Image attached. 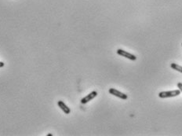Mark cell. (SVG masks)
<instances>
[{
	"instance_id": "obj_1",
	"label": "cell",
	"mask_w": 182,
	"mask_h": 136,
	"mask_svg": "<svg viewBox=\"0 0 182 136\" xmlns=\"http://www.w3.org/2000/svg\"><path fill=\"white\" fill-rule=\"evenodd\" d=\"M180 90H174V91H162L158 94V97L161 98H173L180 95Z\"/></svg>"
},
{
	"instance_id": "obj_2",
	"label": "cell",
	"mask_w": 182,
	"mask_h": 136,
	"mask_svg": "<svg viewBox=\"0 0 182 136\" xmlns=\"http://www.w3.org/2000/svg\"><path fill=\"white\" fill-rule=\"evenodd\" d=\"M117 54H118L119 55H120V56L127 58L130 59V60L131 61H135L137 59V57L133 55V54H130V53L125 51V50H121V49H118V50H117Z\"/></svg>"
},
{
	"instance_id": "obj_3",
	"label": "cell",
	"mask_w": 182,
	"mask_h": 136,
	"mask_svg": "<svg viewBox=\"0 0 182 136\" xmlns=\"http://www.w3.org/2000/svg\"><path fill=\"white\" fill-rule=\"evenodd\" d=\"M108 92H109L111 95H114V96H116V97L119 98H121V99H122V100H127V98H128V96H127V95H125V94L120 92L119 91L116 90V89L110 88L109 91H108Z\"/></svg>"
},
{
	"instance_id": "obj_4",
	"label": "cell",
	"mask_w": 182,
	"mask_h": 136,
	"mask_svg": "<svg viewBox=\"0 0 182 136\" xmlns=\"http://www.w3.org/2000/svg\"><path fill=\"white\" fill-rule=\"evenodd\" d=\"M97 92L95 91H92L91 93H90L89 95H87L86 96H85L84 98H83L81 99V103L82 104H86L87 102H90L91 100H93L94 98L97 97Z\"/></svg>"
},
{
	"instance_id": "obj_5",
	"label": "cell",
	"mask_w": 182,
	"mask_h": 136,
	"mask_svg": "<svg viewBox=\"0 0 182 136\" xmlns=\"http://www.w3.org/2000/svg\"><path fill=\"white\" fill-rule=\"evenodd\" d=\"M57 105L65 114H69V113L71 112V109H70V108H69L66 104L64 103V102H62V101H58Z\"/></svg>"
},
{
	"instance_id": "obj_6",
	"label": "cell",
	"mask_w": 182,
	"mask_h": 136,
	"mask_svg": "<svg viewBox=\"0 0 182 136\" xmlns=\"http://www.w3.org/2000/svg\"><path fill=\"white\" fill-rule=\"evenodd\" d=\"M170 67L173 69H174V70H176V71H178L182 73V66H181V65H178V64H176V63H172V64H170Z\"/></svg>"
},
{
	"instance_id": "obj_7",
	"label": "cell",
	"mask_w": 182,
	"mask_h": 136,
	"mask_svg": "<svg viewBox=\"0 0 182 136\" xmlns=\"http://www.w3.org/2000/svg\"><path fill=\"white\" fill-rule=\"evenodd\" d=\"M178 87L179 88V90L181 91V92H182V83H178Z\"/></svg>"
},
{
	"instance_id": "obj_8",
	"label": "cell",
	"mask_w": 182,
	"mask_h": 136,
	"mask_svg": "<svg viewBox=\"0 0 182 136\" xmlns=\"http://www.w3.org/2000/svg\"><path fill=\"white\" fill-rule=\"evenodd\" d=\"M4 65L5 64L2 61H0V68H2V67H4Z\"/></svg>"
},
{
	"instance_id": "obj_9",
	"label": "cell",
	"mask_w": 182,
	"mask_h": 136,
	"mask_svg": "<svg viewBox=\"0 0 182 136\" xmlns=\"http://www.w3.org/2000/svg\"><path fill=\"white\" fill-rule=\"evenodd\" d=\"M52 135H52V134H48L47 135V136H52Z\"/></svg>"
},
{
	"instance_id": "obj_10",
	"label": "cell",
	"mask_w": 182,
	"mask_h": 136,
	"mask_svg": "<svg viewBox=\"0 0 182 136\" xmlns=\"http://www.w3.org/2000/svg\"><path fill=\"white\" fill-rule=\"evenodd\" d=\"M181 46H182V43H181Z\"/></svg>"
}]
</instances>
